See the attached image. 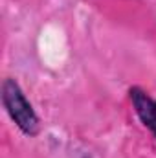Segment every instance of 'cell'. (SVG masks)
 <instances>
[{"label":"cell","mask_w":156,"mask_h":158,"mask_svg":"<svg viewBox=\"0 0 156 158\" xmlns=\"http://www.w3.org/2000/svg\"><path fill=\"white\" fill-rule=\"evenodd\" d=\"M2 103L9 118L26 136H37L40 132V119L33 110L31 103L26 99L22 88L15 79L7 77L2 83Z\"/></svg>","instance_id":"6da1fadb"},{"label":"cell","mask_w":156,"mask_h":158,"mask_svg":"<svg viewBox=\"0 0 156 158\" xmlns=\"http://www.w3.org/2000/svg\"><path fill=\"white\" fill-rule=\"evenodd\" d=\"M129 98H130V103H132L138 118L142 119V123L156 138V99H153L145 90H142L138 86H132L129 90Z\"/></svg>","instance_id":"7a4b0ae2"}]
</instances>
